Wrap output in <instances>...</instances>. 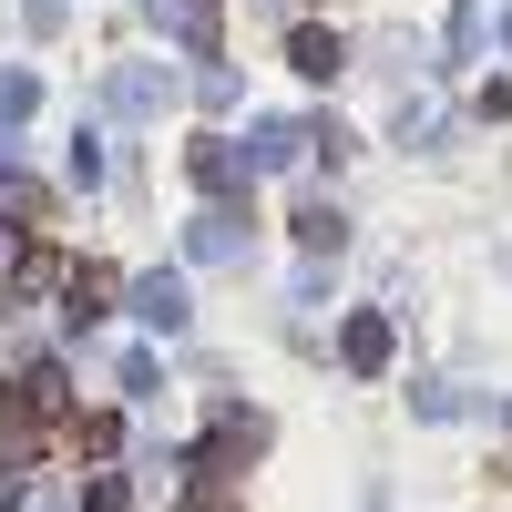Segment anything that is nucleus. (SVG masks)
Returning a JSON list of instances; mask_svg holds the SVG:
<instances>
[{
	"mask_svg": "<svg viewBox=\"0 0 512 512\" xmlns=\"http://www.w3.org/2000/svg\"><path fill=\"white\" fill-rule=\"evenodd\" d=\"M287 62L308 72V82H328V72L349 62V52H338V31H318V21H297V31H287Z\"/></svg>",
	"mask_w": 512,
	"mask_h": 512,
	"instance_id": "obj_1",
	"label": "nucleus"
},
{
	"mask_svg": "<svg viewBox=\"0 0 512 512\" xmlns=\"http://www.w3.org/2000/svg\"><path fill=\"white\" fill-rule=\"evenodd\" d=\"M349 369H390V318H349Z\"/></svg>",
	"mask_w": 512,
	"mask_h": 512,
	"instance_id": "obj_4",
	"label": "nucleus"
},
{
	"mask_svg": "<svg viewBox=\"0 0 512 512\" xmlns=\"http://www.w3.org/2000/svg\"><path fill=\"white\" fill-rule=\"evenodd\" d=\"M297 236H308V246H338L349 226H338V205H318V195H308V205H297Z\"/></svg>",
	"mask_w": 512,
	"mask_h": 512,
	"instance_id": "obj_5",
	"label": "nucleus"
},
{
	"mask_svg": "<svg viewBox=\"0 0 512 512\" xmlns=\"http://www.w3.org/2000/svg\"><path fill=\"white\" fill-rule=\"evenodd\" d=\"M185 164H195V185H205V195H236V175H246V164H236V154H226L216 134H205V144H195Z\"/></svg>",
	"mask_w": 512,
	"mask_h": 512,
	"instance_id": "obj_3",
	"label": "nucleus"
},
{
	"mask_svg": "<svg viewBox=\"0 0 512 512\" xmlns=\"http://www.w3.org/2000/svg\"><path fill=\"white\" fill-rule=\"evenodd\" d=\"M31 103H41V93H31V72H0V123H21Z\"/></svg>",
	"mask_w": 512,
	"mask_h": 512,
	"instance_id": "obj_6",
	"label": "nucleus"
},
{
	"mask_svg": "<svg viewBox=\"0 0 512 512\" xmlns=\"http://www.w3.org/2000/svg\"><path fill=\"white\" fill-rule=\"evenodd\" d=\"M134 318L144 328H185V277H144L134 287Z\"/></svg>",
	"mask_w": 512,
	"mask_h": 512,
	"instance_id": "obj_2",
	"label": "nucleus"
}]
</instances>
